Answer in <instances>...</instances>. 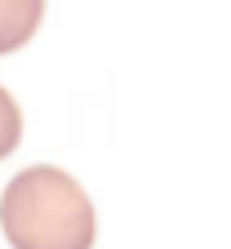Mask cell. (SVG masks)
I'll list each match as a JSON object with an SVG mask.
<instances>
[{
  "instance_id": "1",
  "label": "cell",
  "mask_w": 231,
  "mask_h": 249,
  "mask_svg": "<svg viewBox=\"0 0 231 249\" xmlns=\"http://www.w3.org/2000/svg\"><path fill=\"white\" fill-rule=\"evenodd\" d=\"M0 227L14 249H89L98 236V213L67 169L27 165L5 182Z\"/></svg>"
},
{
  "instance_id": "2",
  "label": "cell",
  "mask_w": 231,
  "mask_h": 249,
  "mask_svg": "<svg viewBox=\"0 0 231 249\" xmlns=\"http://www.w3.org/2000/svg\"><path fill=\"white\" fill-rule=\"evenodd\" d=\"M40 14L45 0H0V53L31 40V31L40 27Z\"/></svg>"
},
{
  "instance_id": "3",
  "label": "cell",
  "mask_w": 231,
  "mask_h": 249,
  "mask_svg": "<svg viewBox=\"0 0 231 249\" xmlns=\"http://www.w3.org/2000/svg\"><path fill=\"white\" fill-rule=\"evenodd\" d=\"M18 138H22V111L14 103V93L0 85V160L18 147Z\"/></svg>"
}]
</instances>
